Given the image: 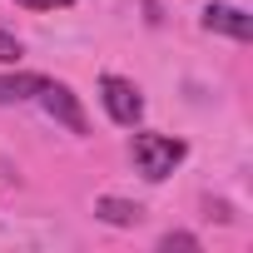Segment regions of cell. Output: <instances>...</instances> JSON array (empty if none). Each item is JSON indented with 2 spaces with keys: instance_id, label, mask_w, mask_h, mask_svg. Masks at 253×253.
<instances>
[{
  "instance_id": "cell-1",
  "label": "cell",
  "mask_w": 253,
  "mask_h": 253,
  "mask_svg": "<svg viewBox=\"0 0 253 253\" xmlns=\"http://www.w3.org/2000/svg\"><path fill=\"white\" fill-rule=\"evenodd\" d=\"M129 159H134V169H139L149 184H159V179H169V174L189 159V144L174 139V134H134V139H129Z\"/></svg>"
},
{
  "instance_id": "cell-2",
  "label": "cell",
  "mask_w": 253,
  "mask_h": 253,
  "mask_svg": "<svg viewBox=\"0 0 253 253\" xmlns=\"http://www.w3.org/2000/svg\"><path fill=\"white\" fill-rule=\"evenodd\" d=\"M99 99H104V114L114 124H124V129H134V124L144 119V94L134 80H124V75H104L99 80Z\"/></svg>"
},
{
  "instance_id": "cell-3",
  "label": "cell",
  "mask_w": 253,
  "mask_h": 253,
  "mask_svg": "<svg viewBox=\"0 0 253 253\" xmlns=\"http://www.w3.org/2000/svg\"><path fill=\"white\" fill-rule=\"evenodd\" d=\"M40 104H45V114L50 119H60L70 134H84L89 124H84V109H80V99H75V89L70 84H60V80H45V89L35 94Z\"/></svg>"
},
{
  "instance_id": "cell-4",
  "label": "cell",
  "mask_w": 253,
  "mask_h": 253,
  "mask_svg": "<svg viewBox=\"0 0 253 253\" xmlns=\"http://www.w3.org/2000/svg\"><path fill=\"white\" fill-rule=\"evenodd\" d=\"M204 30H209V35H228V40H238V45L253 40V20H248V10H238V5H204Z\"/></svg>"
},
{
  "instance_id": "cell-5",
  "label": "cell",
  "mask_w": 253,
  "mask_h": 253,
  "mask_svg": "<svg viewBox=\"0 0 253 253\" xmlns=\"http://www.w3.org/2000/svg\"><path fill=\"white\" fill-rule=\"evenodd\" d=\"M45 80H50V75H30V70L0 75V104H25V99H35V94L45 89Z\"/></svg>"
},
{
  "instance_id": "cell-6",
  "label": "cell",
  "mask_w": 253,
  "mask_h": 253,
  "mask_svg": "<svg viewBox=\"0 0 253 253\" xmlns=\"http://www.w3.org/2000/svg\"><path fill=\"white\" fill-rule=\"evenodd\" d=\"M94 213H99L104 223H114V228H134V223L144 218V209H139V204H129V199H99V204H94Z\"/></svg>"
},
{
  "instance_id": "cell-7",
  "label": "cell",
  "mask_w": 253,
  "mask_h": 253,
  "mask_svg": "<svg viewBox=\"0 0 253 253\" xmlns=\"http://www.w3.org/2000/svg\"><path fill=\"white\" fill-rule=\"evenodd\" d=\"M15 5H25V10H35V15H45V10H70L75 0H15Z\"/></svg>"
},
{
  "instance_id": "cell-8",
  "label": "cell",
  "mask_w": 253,
  "mask_h": 253,
  "mask_svg": "<svg viewBox=\"0 0 253 253\" xmlns=\"http://www.w3.org/2000/svg\"><path fill=\"white\" fill-rule=\"evenodd\" d=\"M15 60H20V40L0 30V65H15Z\"/></svg>"
},
{
  "instance_id": "cell-9",
  "label": "cell",
  "mask_w": 253,
  "mask_h": 253,
  "mask_svg": "<svg viewBox=\"0 0 253 253\" xmlns=\"http://www.w3.org/2000/svg\"><path fill=\"white\" fill-rule=\"evenodd\" d=\"M159 248H199V238H194V233H164Z\"/></svg>"
}]
</instances>
